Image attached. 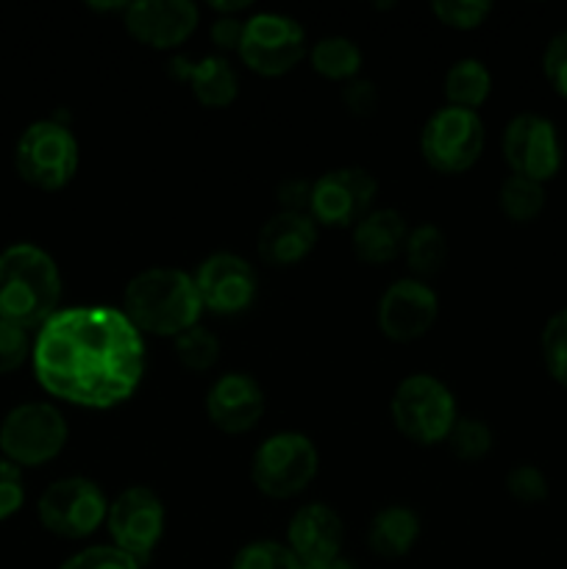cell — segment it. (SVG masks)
<instances>
[{"mask_svg": "<svg viewBox=\"0 0 567 569\" xmlns=\"http://www.w3.org/2000/svg\"><path fill=\"white\" fill-rule=\"evenodd\" d=\"M209 9L215 11L217 17H239L242 11L253 9V3H250V0H231V3H222V0H211Z\"/></svg>", "mask_w": 567, "mask_h": 569, "instance_id": "cell-40", "label": "cell"}, {"mask_svg": "<svg viewBox=\"0 0 567 569\" xmlns=\"http://www.w3.org/2000/svg\"><path fill=\"white\" fill-rule=\"evenodd\" d=\"M431 14L437 17L445 28H454V31H472V28L487 22V17L493 14V3H487V0H434Z\"/></svg>", "mask_w": 567, "mask_h": 569, "instance_id": "cell-31", "label": "cell"}, {"mask_svg": "<svg viewBox=\"0 0 567 569\" xmlns=\"http://www.w3.org/2000/svg\"><path fill=\"white\" fill-rule=\"evenodd\" d=\"M317 239L320 231L309 214L278 211L261 226L256 250L267 267H295L317 248Z\"/></svg>", "mask_w": 567, "mask_h": 569, "instance_id": "cell-19", "label": "cell"}, {"mask_svg": "<svg viewBox=\"0 0 567 569\" xmlns=\"http://www.w3.org/2000/svg\"><path fill=\"white\" fill-rule=\"evenodd\" d=\"M422 533L420 515L409 506H387L378 511L367 528V545L381 559H404L415 550Z\"/></svg>", "mask_w": 567, "mask_h": 569, "instance_id": "cell-22", "label": "cell"}, {"mask_svg": "<svg viewBox=\"0 0 567 569\" xmlns=\"http://www.w3.org/2000/svg\"><path fill=\"white\" fill-rule=\"evenodd\" d=\"M543 76L559 98L567 100V31L554 33L543 50Z\"/></svg>", "mask_w": 567, "mask_h": 569, "instance_id": "cell-35", "label": "cell"}, {"mask_svg": "<svg viewBox=\"0 0 567 569\" xmlns=\"http://www.w3.org/2000/svg\"><path fill=\"white\" fill-rule=\"evenodd\" d=\"M406 237H409V226L400 211L372 209L365 220L356 222V228L350 231V244H354L356 259L381 267L404 253Z\"/></svg>", "mask_w": 567, "mask_h": 569, "instance_id": "cell-21", "label": "cell"}, {"mask_svg": "<svg viewBox=\"0 0 567 569\" xmlns=\"http://www.w3.org/2000/svg\"><path fill=\"white\" fill-rule=\"evenodd\" d=\"M378 181L365 167H337L311 181L309 217L322 228H356L372 211Z\"/></svg>", "mask_w": 567, "mask_h": 569, "instance_id": "cell-13", "label": "cell"}, {"mask_svg": "<svg viewBox=\"0 0 567 569\" xmlns=\"http://www.w3.org/2000/svg\"><path fill=\"white\" fill-rule=\"evenodd\" d=\"M165 503L153 489L128 487L109 503L106 531H109L111 545L117 550H122L145 567L165 537Z\"/></svg>", "mask_w": 567, "mask_h": 569, "instance_id": "cell-12", "label": "cell"}, {"mask_svg": "<svg viewBox=\"0 0 567 569\" xmlns=\"http://www.w3.org/2000/svg\"><path fill=\"white\" fill-rule=\"evenodd\" d=\"M539 353H543L545 372L567 389V306L554 311L545 322L539 333Z\"/></svg>", "mask_w": 567, "mask_h": 569, "instance_id": "cell-27", "label": "cell"}, {"mask_svg": "<svg viewBox=\"0 0 567 569\" xmlns=\"http://www.w3.org/2000/svg\"><path fill=\"white\" fill-rule=\"evenodd\" d=\"M320 470V453L306 433L281 431L267 437L250 461V481L265 498H298Z\"/></svg>", "mask_w": 567, "mask_h": 569, "instance_id": "cell-6", "label": "cell"}, {"mask_svg": "<svg viewBox=\"0 0 567 569\" xmlns=\"http://www.w3.org/2000/svg\"><path fill=\"white\" fill-rule=\"evenodd\" d=\"M70 428L53 403H20L0 422V456L11 465L42 467L59 459L67 448Z\"/></svg>", "mask_w": 567, "mask_h": 569, "instance_id": "cell-7", "label": "cell"}, {"mask_svg": "<svg viewBox=\"0 0 567 569\" xmlns=\"http://www.w3.org/2000/svg\"><path fill=\"white\" fill-rule=\"evenodd\" d=\"M439 317V298L426 281L400 278L378 300V328L392 342H417Z\"/></svg>", "mask_w": 567, "mask_h": 569, "instance_id": "cell-15", "label": "cell"}, {"mask_svg": "<svg viewBox=\"0 0 567 569\" xmlns=\"http://www.w3.org/2000/svg\"><path fill=\"white\" fill-rule=\"evenodd\" d=\"M342 103L350 114L370 117L378 109V89L372 81L365 78H354V81L342 83Z\"/></svg>", "mask_w": 567, "mask_h": 569, "instance_id": "cell-37", "label": "cell"}, {"mask_svg": "<svg viewBox=\"0 0 567 569\" xmlns=\"http://www.w3.org/2000/svg\"><path fill=\"white\" fill-rule=\"evenodd\" d=\"M265 389L248 372H226L206 395L209 422L222 433H248L265 417Z\"/></svg>", "mask_w": 567, "mask_h": 569, "instance_id": "cell-18", "label": "cell"}, {"mask_svg": "<svg viewBox=\"0 0 567 569\" xmlns=\"http://www.w3.org/2000/svg\"><path fill=\"white\" fill-rule=\"evenodd\" d=\"M445 100L456 109L478 111L493 94V76L478 59H459L445 72Z\"/></svg>", "mask_w": 567, "mask_h": 569, "instance_id": "cell-23", "label": "cell"}, {"mask_svg": "<svg viewBox=\"0 0 567 569\" xmlns=\"http://www.w3.org/2000/svg\"><path fill=\"white\" fill-rule=\"evenodd\" d=\"M170 67L181 81H187L189 92L198 103L209 106V109H226L237 100L239 78L226 56L211 53L203 56V59L178 56V59H172Z\"/></svg>", "mask_w": 567, "mask_h": 569, "instance_id": "cell-20", "label": "cell"}, {"mask_svg": "<svg viewBox=\"0 0 567 569\" xmlns=\"http://www.w3.org/2000/svg\"><path fill=\"white\" fill-rule=\"evenodd\" d=\"M242 31L245 20H239V17H217V20L211 22V42L217 44L220 56L228 53V50H239Z\"/></svg>", "mask_w": 567, "mask_h": 569, "instance_id": "cell-39", "label": "cell"}, {"mask_svg": "<svg viewBox=\"0 0 567 569\" xmlns=\"http://www.w3.org/2000/svg\"><path fill=\"white\" fill-rule=\"evenodd\" d=\"M33 376L56 400L115 409L145 376V337L115 306L59 309L33 339Z\"/></svg>", "mask_w": 567, "mask_h": 569, "instance_id": "cell-1", "label": "cell"}, {"mask_svg": "<svg viewBox=\"0 0 567 569\" xmlns=\"http://www.w3.org/2000/svg\"><path fill=\"white\" fill-rule=\"evenodd\" d=\"M506 492L523 506L543 503L550 495L548 476L537 465H515L506 472Z\"/></svg>", "mask_w": 567, "mask_h": 569, "instance_id": "cell-32", "label": "cell"}, {"mask_svg": "<svg viewBox=\"0 0 567 569\" xmlns=\"http://www.w3.org/2000/svg\"><path fill=\"white\" fill-rule=\"evenodd\" d=\"M315 569H356V567L350 565V561L339 559V561H334V565H326V567H315Z\"/></svg>", "mask_w": 567, "mask_h": 569, "instance_id": "cell-41", "label": "cell"}, {"mask_svg": "<svg viewBox=\"0 0 567 569\" xmlns=\"http://www.w3.org/2000/svg\"><path fill=\"white\" fill-rule=\"evenodd\" d=\"M309 64L317 76L328 78V81L348 83L359 78L365 56L361 48L348 37H322L320 42L311 44L309 50Z\"/></svg>", "mask_w": 567, "mask_h": 569, "instance_id": "cell-24", "label": "cell"}, {"mask_svg": "<svg viewBox=\"0 0 567 569\" xmlns=\"http://www.w3.org/2000/svg\"><path fill=\"white\" fill-rule=\"evenodd\" d=\"M392 426L411 445L431 448L448 439L450 428L459 420L456 398L439 378L415 372L395 387L389 400Z\"/></svg>", "mask_w": 567, "mask_h": 569, "instance_id": "cell-4", "label": "cell"}, {"mask_svg": "<svg viewBox=\"0 0 567 569\" xmlns=\"http://www.w3.org/2000/svg\"><path fill=\"white\" fill-rule=\"evenodd\" d=\"M59 569H142V565L115 545H92L72 553Z\"/></svg>", "mask_w": 567, "mask_h": 569, "instance_id": "cell-33", "label": "cell"}, {"mask_svg": "<svg viewBox=\"0 0 567 569\" xmlns=\"http://www.w3.org/2000/svg\"><path fill=\"white\" fill-rule=\"evenodd\" d=\"M33 342L26 328L0 320V376L20 370L31 359Z\"/></svg>", "mask_w": 567, "mask_h": 569, "instance_id": "cell-34", "label": "cell"}, {"mask_svg": "<svg viewBox=\"0 0 567 569\" xmlns=\"http://www.w3.org/2000/svg\"><path fill=\"white\" fill-rule=\"evenodd\" d=\"M239 59L250 72L278 78L292 72L306 56V31L295 17L259 11L245 20Z\"/></svg>", "mask_w": 567, "mask_h": 569, "instance_id": "cell-10", "label": "cell"}, {"mask_svg": "<svg viewBox=\"0 0 567 569\" xmlns=\"http://www.w3.org/2000/svg\"><path fill=\"white\" fill-rule=\"evenodd\" d=\"M59 300L61 272L48 250L31 242L0 250V320L33 331L59 311Z\"/></svg>", "mask_w": 567, "mask_h": 569, "instance_id": "cell-3", "label": "cell"}, {"mask_svg": "<svg viewBox=\"0 0 567 569\" xmlns=\"http://www.w3.org/2000/svg\"><path fill=\"white\" fill-rule=\"evenodd\" d=\"M484 142H487V128L478 111L442 106L422 126L420 153L431 170L442 176H459L481 159Z\"/></svg>", "mask_w": 567, "mask_h": 569, "instance_id": "cell-8", "label": "cell"}, {"mask_svg": "<svg viewBox=\"0 0 567 569\" xmlns=\"http://www.w3.org/2000/svg\"><path fill=\"white\" fill-rule=\"evenodd\" d=\"M445 442H448L450 453H454L456 459L478 461L484 459V456H489V450H493L495 445V433L493 428L484 420H478V417L459 415V420L454 422V428H450Z\"/></svg>", "mask_w": 567, "mask_h": 569, "instance_id": "cell-28", "label": "cell"}, {"mask_svg": "<svg viewBox=\"0 0 567 569\" xmlns=\"http://www.w3.org/2000/svg\"><path fill=\"white\" fill-rule=\"evenodd\" d=\"M109 500L103 489L83 476L53 481L37 503V517L48 533L59 539H87L106 526Z\"/></svg>", "mask_w": 567, "mask_h": 569, "instance_id": "cell-9", "label": "cell"}, {"mask_svg": "<svg viewBox=\"0 0 567 569\" xmlns=\"http://www.w3.org/2000/svg\"><path fill=\"white\" fill-rule=\"evenodd\" d=\"M231 569H304L284 542L259 539L237 550Z\"/></svg>", "mask_w": 567, "mask_h": 569, "instance_id": "cell-30", "label": "cell"}, {"mask_svg": "<svg viewBox=\"0 0 567 569\" xmlns=\"http://www.w3.org/2000/svg\"><path fill=\"white\" fill-rule=\"evenodd\" d=\"M195 287L203 311L233 317L248 311L259 295V276L248 259L237 253H211L195 272Z\"/></svg>", "mask_w": 567, "mask_h": 569, "instance_id": "cell-14", "label": "cell"}, {"mask_svg": "<svg viewBox=\"0 0 567 569\" xmlns=\"http://www.w3.org/2000/svg\"><path fill=\"white\" fill-rule=\"evenodd\" d=\"M26 503V481L22 470L0 456V522L11 520Z\"/></svg>", "mask_w": 567, "mask_h": 569, "instance_id": "cell-36", "label": "cell"}, {"mask_svg": "<svg viewBox=\"0 0 567 569\" xmlns=\"http://www.w3.org/2000/svg\"><path fill=\"white\" fill-rule=\"evenodd\" d=\"M404 256L411 278H417V281L439 276L445 261H448V239H445L442 228L434 226V222H420L417 228H409Z\"/></svg>", "mask_w": 567, "mask_h": 569, "instance_id": "cell-25", "label": "cell"}, {"mask_svg": "<svg viewBox=\"0 0 567 569\" xmlns=\"http://www.w3.org/2000/svg\"><path fill=\"white\" fill-rule=\"evenodd\" d=\"M176 353L187 370L192 372H206L217 365L220 359V339L209 331L206 326H195L189 331H183L181 337H176Z\"/></svg>", "mask_w": 567, "mask_h": 569, "instance_id": "cell-29", "label": "cell"}, {"mask_svg": "<svg viewBox=\"0 0 567 569\" xmlns=\"http://www.w3.org/2000/svg\"><path fill=\"white\" fill-rule=\"evenodd\" d=\"M81 150L61 120H37L20 133L14 148L17 176L39 192H59L76 178Z\"/></svg>", "mask_w": 567, "mask_h": 569, "instance_id": "cell-5", "label": "cell"}, {"mask_svg": "<svg viewBox=\"0 0 567 569\" xmlns=\"http://www.w3.org/2000/svg\"><path fill=\"white\" fill-rule=\"evenodd\" d=\"M309 200L311 181H306V178H287L284 183H278V203H281V211L309 214Z\"/></svg>", "mask_w": 567, "mask_h": 569, "instance_id": "cell-38", "label": "cell"}, {"mask_svg": "<svg viewBox=\"0 0 567 569\" xmlns=\"http://www.w3.org/2000/svg\"><path fill=\"white\" fill-rule=\"evenodd\" d=\"M545 200H548L545 183L523 176H511V172L498 189L500 211H504L506 220L517 222V226H526V222L537 220L545 211Z\"/></svg>", "mask_w": 567, "mask_h": 569, "instance_id": "cell-26", "label": "cell"}, {"mask_svg": "<svg viewBox=\"0 0 567 569\" xmlns=\"http://www.w3.org/2000/svg\"><path fill=\"white\" fill-rule=\"evenodd\" d=\"M198 20V6L189 0H137L122 14L126 31L153 50H172L187 42Z\"/></svg>", "mask_w": 567, "mask_h": 569, "instance_id": "cell-16", "label": "cell"}, {"mask_svg": "<svg viewBox=\"0 0 567 569\" xmlns=\"http://www.w3.org/2000/svg\"><path fill=\"white\" fill-rule=\"evenodd\" d=\"M122 315L139 333L150 337H181L203 315L198 287L189 272L178 267H150L137 272L122 292Z\"/></svg>", "mask_w": 567, "mask_h": 569, "instance_id": "cell-2", "label": "cell"}, {"mask_svg": "<svg viewBox=\"0 0 567 569\" xmlns=\"http://www.w3.org/2000/svg\"><path fill=\"white\" fill-rule=\"evenodd\" d=\"M500 153H504L511 176L531 178L539 183L556 178L561 161H565L559 128L537 111H523L506 122L504 137H500Z\"/></svg>", "mask_w": 567, "mask_h": 569, "instance_id": "cell-11", "label": "cell"}, {"mask_svg": "<svg viewBox=\"0 0 567 569\" xmlns=\"http://www.w3.org/2000/svg\"><path fill=\"white\" fill-rule=\"evenodd\" d=\"M345 526L326 503H306L287 526V548L304 569L326 567L342 559Z\"/></svg>", "mask_w": 567, "mask_h": 569, "instance_id": "cell-17", "label": "cell"}]
</instances>
